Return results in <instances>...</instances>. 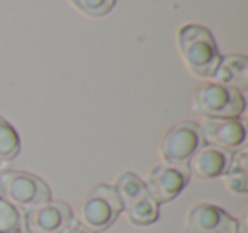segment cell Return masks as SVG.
I'll use <instances>...</instances> for the list:
<instances>
[{
	"label": "cell",
	"instance_id": "1",
	"mask_svg": "<svg viewBox=\"0 0 248 233\" xmlns=\"http://www.w3.org/2000/svg\"><path fill=\"white\" fill-rule=\"evenodd\" d=\"M177 48L186 68L197 79L211 80L221 53L213 33L199 24H186L177 31Z\"/></svg>",
	"mask_w": 248,
	"mask_h": 233
},
{
	"label": "cell",
	"instance_id": "2",
	"mask_svg": "<svg viewBox=\"0 0 248 233\" xmlns=\"http://www.w3.org/2000/svg\"><path fill=\"white\" fill-rule=\"evenodd\" d=\"M121 213H123V204L112 185L97 184L80 201L73 219L90 232L100 233L110 228Z\"/></svg>",
	"mask_w": 248,
	"mask_h": 233
},
{
	"label": "cell",
	"instance_id": "3",
	"mask_svg": "<svg viewBox=\"0 0 248 233\" xmlns=\"http://www.w3.org/2000/svg\"><path fill=\"white\" fill-rule=\"evenodd\" d=\"M245 107L243 94L214 82L197 87L190 96V109L204 119H234L245 113Z\"/></svg>",
	"mask_w": 248,
	"mask_h": 233
},
{
	"label": "cell",
	"instance_id": "4",
	"mask_svg": "<svg viewBox=\"0 0 248 233\" xmlns=\"http://www.w3.org/2000/svg\"><path fill=\"white\" fill-rule=\"evenodd\" d=\"M0 198L26 213L51 201V189L38 175L22 170H5L0 174Z\"/></svg>",
	"mask_w": 248,
	"mask_h": 233
},
{
	"label": "cell",
	"instance_id": "5",
	"mask_svg": "<svg viewBox=\"0 0 248 233\" xmlns=\"http://www.w3.org/2000/svg\"><path fill=\"white\" fill-rule=\"evenodd\" d=\"M204 145L199 123L180 121L170 126L158 141V157L163 164L187 165L194 153Z\"/></svg>",
	"mask_w": 248,
	"mask_h": 233
},
{
	"label": "cell",
	"instance_id": "6",
	"mask_svg": "<svg viewBox=\"0 0 248 233\" xmlns=\"http://www.w3.org/2000/svg\"><path fill=\"white\" fill-rule=\"evenodd\" d=\"M145 181L146 194L158 204L170 202L189 185L190 175L186 165L158 164L150 168Z\"/></svg>",
	"mask_w": 248,
	"mask_h": 233
},
{
	"label": "cell",
	"instance_id": "7",
	"mask_svg": "<svg viewBox=\"0 0 248 233\" xmlns=\"http://www.w3.org/2000/svg\"><path fill=\"white\" fill-rule=\"evenodd\" d=\"M73 223V209L65 201H48L24 213V232L62 233Z\"/></svg>",
	"mask_w": 248,
	"mask_h": 233
},
{
	"label": "cell",
	"instance_id": "8",
	"mask_svg": "<svg viewBox=\"0 0 248 233\" xmlns=\"http://www.w3.org/2000/svg\"><path fill=\"white\" fill-rule=\"evenodd\" d=\"M184 230L186 233H236L238 219L216 204L197 202L187 211Z\"/></svg>",
	"mask_w": 248,
	"mask_h": 233
},
{
	"label": "cell",
	"instance_id": "9",
	"mask_svg": "<svg viewBox=\"0 0 248 233\" xmlns=\"http://www.w3.org/2000/svg\"><path fill=\"white\" fill-rule=\"evenodd\" d=\"M199 126L204 143L223 148L231 153L245 147L247 128L240 117H234V119H204Z\"/></svg>",
	"mask_w": 248,
	"mask_h": 233
},
{
	"label": "cell",
	"instance_id": "10",
	"mask_svg": "<svg viewBox=\"0 0 248 233\" xmlns=\"http://www.w3.org/2000/svg\"><path fill=\"white\" fill-rule=\"evenodd\" d=\"M231 151L213 145H202L187 162V170L190 179L196 181H214L226 174L231 162Z\"/></svg>",
	"mask_w": 248,
	"mask_h": 233
},
{
	"label": "cell",
	"instance_id": "11",
	"mask_svg": "<svg viewBox=\"0 0 248 233\" xmlns=\"http://www.w3.org/2000/svg\"><path fill=\"white\" fill-rule=\"evenodd\" d=\"M214 83H219L228 89L247 92L248 90V58L245 55L221 56L219 65L213 75Z\"/></svg>",
	"mask_w": 248,
	"mask_h": 233
},
{
	"label": "cell",
	"instance_id": "12",
	"mask_svg": "<svg viewBox=\"0 0 248 233\" xmlns=\"http://www.w3.org/2000/svg\"><path fill=\"white\" fill-rule=\"evenodd\" d=\"M247 168H248V151L245 147L233 151L231 155L230 167L226 174L223 175V184L230 194L243 196L248 192V181H247Z\"/></svg>",
	"mask_w": 248,
	"mask_h": 233
},
{
	"label": "cell",
	"instance_id": "13",
	"mask_svg": "<svg viewBox=\"0 0 248 233\" xmlns=\"http://www.w3.org/2000/svg\"><path fill=\"white\" fill-rule=\"evenodd\" d=\"M112 189L116 191L117 198L123 204V209L136 202L138 199H141L143 196H146L145 181L138 177L135 172H123V174L117 175V179L112 184Z\"/></svg>",
	"mask_w": 248,
	"mask_h": 233
},
{
	"label": "cell",
	"instance_id": "14",
	"mask_svg": "<svg viewBox=\"0 0 248 233\" xmlns=\"http://www.w3.org/2000/svg\"><path fill=\"white\" fill-rule=\"evenodd\" d=\"M123 211L126 213V218L133 226H148L158 221L160 204L146 194L128 208H124Z\"/></svg>",
	"mask_w": 248,
	"mask_h": 233
},
{
	"label": "cell",
	"instance_id": "15",
	"mask_svg": "<svg viewBox=\"0 0 248 233\" xmlns=\"http://www.w3.org/2000/svg\"><path fill=\"white\" fill-rule=\"evenodd\" d=\"M21 151V138L16 128L0 116V160H14Z\"/></svg>",
	"mask_w": 248,
	"mask_h": 233
},
{
	"label": "cell",
	"instance_id": "16",
	"mask_svg": "<svg viewBox=\"0 0 248 233\" xmlns=\"http://www.w3.org/2000/svg\"><path fill=\"white\" fill-rule=\"evenodd\" d=\"M24 232V213L0 198V233Z\"/></svg>",
	"mask_w": 248,
	"mask_h": 233
},
{
	"label": "cell",
	"instance_id": "17",
	"mask_svg": "<svg viewBox=\"0 0 248 233\" xmlns=\"http://www.w3.org/2000/svg\"><path fill=\"white\" fill-rule=\"evenodd\" d=\"M82 14L90 17H104L116 5V0H70Z\"/></svg>",
	"mask_w": 248,
	"mask_h": 233
},
{
	"label": "cell",
	"instance_id": "18",
	"mask_svg": "<svg viewBox=\"0 0 248 233\" xmlns=\"http://www.w3.org/2000/svg\"><path fill=\"white\" fill-rule=\"evenodd\" d=\"M62 233H93V232H90V230H87L85 226H82V225H78V223L73 219V223L68 226V228H65Z\"/></svg>",
	"mask_w": 248,
	"mask_h": 233
},
{
	"label": "cell",
	"instance_id": "19",
	"mask_svg": "<svg viewBox=\"0 0 248 233\" xmlns=\"http://www.w3.org/2000/svg\"><path fill=\"white\" fill-rule=\"evenodd\" d=\"M247 218H248V215H247V211L241 215V218L238 219V232L236 233H248V230H247Z\"/></svg>",
	"mask_w": 248,
	"mask_h": 233
},
{
	"label": "cell",
	"instance_id": "20",
	"mask_svg": "<svg viewBox=\"0 0 248 233\" xmlns=\"http://www.w3.org/2000/svg\"><path fill=\"white\" fill-rule=\"evenodd\" d=\"M22 233H28V232H22Z\"/></svg>",
	"mask_w": 248,
	"mask_h": 233
}]
</instances>
